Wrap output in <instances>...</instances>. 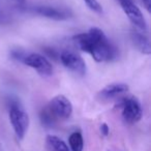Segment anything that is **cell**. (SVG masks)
Here are the masks:
<instances>
[{
    "label": "cell",
    "instance_id": "obj_1",
    "mask_svg": "<svg viewBox=\"0 0 151 151\" xmlns=\"http://www.w3.org/2000/svg\"><path fill=\"white\" fill-rule=\"evenodd\" d=\"M73 40L80 50L89 53L97 62L112 61L118 56L117 48L97 27L91 28L85 33L77 34Z\"/></svg>",
    "mask_w": 151,
    "mask_h": 151
},
{
    "label": "cell",
    "instance_id": "obj_2",
    "mask_svg": "<svg viewBox=\"0 0 151 151\" xmlns=\"http://www.w3.org/2000/svg\"><path fill=\"white\" fill-rule=\"evenodd\" d=\"M9 121L19 140H23L29 127V116L18 103H12L9 106Z\"/></svg>",
    "mask_w": 151,
    "mask_h": 151
},
{
    "label": "cell",
    "instance_id": "obj_3",
    "mask_svg": "<svg viewBox=\"0 0 151 151\" xmlns=\"http://www.w3.org/2000/svg\"><path fill=\"white\" fill-rule=\"evenodd\" d=\"M46 108L57 122L59 120L68 119L73 114V105L70 101L62 94L53 97L46 106Z\"/></svg>",
    "mask_w": 151,
    "mask_h": 151
},
{
    "label": "cell",
    "instance_id": "obj_4",
    "mask_svg": "<svg viewBox=\"0 0 151 151\" xmlns=\"http://www.w3.org/2000/svg\"><path fill=\"white\" fill-rule=\"evenodd\" d=\"M123 120L128 124H134L140 121L143 115L141 104L136 97H122L119 103Z\"/></svg>",
    "mask_w": 151,
    "mask_h": 151
},
{
    "label": "cell",
    "instance_id": "obj_5",
    "mask_svg": "<svg viewBox=\"0 0 151 151\" xmlns=\"http://www.w3.org/2000/svg\"><path fill=\"white\" fill-rule=\"evenodd\" d=\"M22 62L27 66L35 69L38 73L42 76H51L53 73V66L51 62L42 55L38 53H29L25 54Z\"/></svg>",
    "mask_w": 151,
    "mask_h": 151
},
{
    "label": "cell",
    "instance_id": "obj_6",
    "mask_svg": "<svg viewBox=\"0 0 151 151\" xmlns=\"http://www.w3.org/2000/svg\"><path fill=\"white\" fill-rule=\"evenodd\" d=\"M60 61L67 69L78 75L86 73V63L81 56L71 52V51H63L60 54Z\"/></svg>",
    "mask_w": 151,
    "mask_h": 151
},
{
    "label": "cell",
    "instance_id": "obj_7",
    "mask_svg": "<svg viewBox=\"0 0 151 151\" xmlns=\"http://www.w3.org/2000/svg\"><path fill=\"white\" fill-rule=\"evenodd\" d=\"M121 7L124 13H125V15L127 16V18L129 19V21L132 22L138 29H140L141 31H145V30L147 29L146 20H145L141 9L132 2V0L122 3Z\"/></svg>",
    "mask_w": 151,
    "mask_h": 151
},
{
    "label": "cell",
    "instance_id": "obj_8",
    "mask_svg": "<svg viewBox=\"0 0 151 151\" xmlns=\"http://www.w3.org/2000/svg\"><path fill=\"white\" fill-rule=\"evenodd\" d=\"M34 14L40 15L42 17L48 18V19L61 21L65 20L69 17V12L64 9H58L55 6H48V5H40V6H34L31 9Z\"/></svg>",
    "mask_w": 151,
    "mask_h": 151
},
{
    "label": "cell",
    "instance_id": "obj_9",
    "mask_svg": "<svg viewBox=\"0 0 151 151\" xmlns=\"http://www.w3.org/2000/svg\"><path fill=\"white\" fill-rule=\"evenodd\" d=\"M128 85L124 83H113V84L107 85L99 91V95L103 99H115L117 96H120L123 93L127 92Z\"/></svg>",
    "mask_w": 151,
    "mask_h": 151
},
{
    "label": "cell",
    "instance_id": "obj_10",
    "mask_svg": "<svg viewBox=\"0 0 151 151\" xmlns=\"http://www.w3.org/2000/svg\"><path fill=\"white\" fill-rule=\"evenodd\" d=\"M130 40L138 51L143 54L149 55L151 53V46L149 37L143 31L130 32Z\"/></svg>",
    "mask_w": 151,
    "mask_h": 151
},
{
    "label": "cell",
    "instance_id": "obj_11",
    "mask_svg": "<svg viewBox=\"0 0 151 151\" xmlns=\"http://www.w3.org/2000/svg\"><path fill=\"white\" fill-rule=\"evenodd\" d=\"M46 147L48 151H70L66 143L54 134H48L46 137Z\"/></svg>",
    "mask_w": 151,
    "mask_h": 151
},
{
    "label": "cell",
    "instance_id": "obj_12",
    "mask_svg": "<svg viewBox=\"0 0 151 151\" xmlns=\"http://www.w3.org/2000/svg\"><path fill=\"white\" fill-rule=\"evenodd\" d=\"M68 148L70 151H83L84 149V139L81 132H73L68 137Z\"/></svg>",
    "mask_w": 151,
    "mask_h": 151
},
{
    "label": "cell",
    "instance_id": "obj_13",
    "mask_svg": "<svg viewBox=\"0 0 151 151\" xmlns=\"http://www.w3.org/2000/svg\"><path fill=\"white\" fill-rule=\"evenodd\" d=\"M40 122H42V125L47 126V127H52V126H54L55 124L57 123L56 119L51 115V113L48 111V109H47L46 107L40 111Z\"/></svg>",
    "mask_w": 151,
    "mask_h": 151
},
{
    "label": "cell",
    "instance_id": "obj_14",
    "mask_svg": "<svg viewBox=\"0 0 151 151\" xmlns=\"http://www.w3.org/2000/svg\"><path fill=\"white\" fill-rule=\"evenodd\" d=\"M85 2V4L88 6L89 9H91L92 12L96 14H101L103 13V6L101 5V3L97 0H83Z\"/></svg>",
    "mask_w": 151,
    "mask_h": 151
},
{
    "label": "cell",
    "instance_id": "obj_15",
    "mask_svg": "<svg viewBox=\"0 0 151 151\" xmlns=\"http://www.w3.org/2000/svg\"><path fill=\"white\" fill-rule=\"evenodd\" d=\"M101 134H103L104 137H108L109 136V134H110V127H109V125H108L107 123H103L101 125Z\"/></svg>",
    "mask_w": 151,
    "mask_h": 151
},
{
    "label": "cell",
    "instance_id": "obj_16",
    "mask_svg": "<svg viewBox=\"0 0 151 151\" xmlns=\"http://www.w3.org/2000/svg\"><path fill=\"white\" fill-rule=\"evenodd\" d=\"M142 3H143V5L146 7L147 11L150 12V9H151V0H142Z\"/></svg>",
    "mask_w": 151,
    "mask_h": 151
},
{
    "label": "cell",
    "instance_id": "obj_17",
    "mask_svg": "<svg viewBox=\"0 0 151 151\" xmlns=\"http://www.w3.org/2000/svg\"><path fill=\"white\" fill-rule=\"evenodd\" d=\"M119 1V3L120 4H122V3H124V2H127V1H130V0H118Z\"/></svg>",
    "mask_w": 151,
    "mask_h": 151
}]
</instances>
